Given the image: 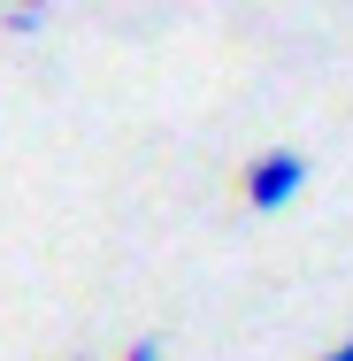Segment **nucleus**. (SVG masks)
Instances as JSON below:
<instances>
[{
	"label": "nucleus",
	"mask_w": 353,
	"mask_h": 361,
	"mask_svg": "<svg viewBox=\"0 0 353 361\" xmlns=\"http://www.w3.org/2000/svg\"><path fill=\"white\" fill-rule=\"evenodd\" d=\"M307 177H315V169H307L299 146H269V154L246 161L238 185H246V208H254V216H277V208H292V200L307 192Z\"/></svg>",
	"instance_id": "obj_1"
},
{
	"label": "nucleus",
	"mask_w": 353,
	"mask_h": 361,
	"mask_svg": "<svg viewBox=\"0 0 353 361\" xmlns=\"http://www.w3.org/2000/svg\"><path fill=\"white\" fill-rule=\"evenodd\" d=\"M47 16H54V0H16V8L0 16V23H8L16 39H31V31H47Z\"/></svg>",
	"instance_id": "obj_2"
},
{
	"label": "nucleus",
	"mask_w": 353,
	"mask_h": 361,
	"mask_svg": "<svg viewBox=\"0 0 353 361\" xmlns=\"http://www.w3.org/2000/svg\"><path fill=\"white\" fill-rule=\"evenodd\" d=\"M123 361H161V346H154V338H139V346H131Z\"/></svg>",
	"instance_id": "obj_3"
},
{
	"label": "nucleus",
	"mask_w": 353,
	"mask_h": 361,
	"mask_svg": "<svg viewBox=\"0 0 353 361\" xmlns=\"http://www.w3.org/2000/svg\"><path fill=\"white\" fill-rule=\"evenodd\" d=\"M315 361H353V338H338V346H330V354H315Z\"/></svg>",
	"instance_id": "obj_4"
}]
</instances>
